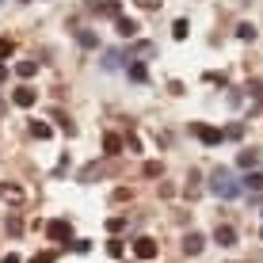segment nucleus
Masks as SVG:
<instances>
[{"label": "nucleus", "instance_id": "nucleus-20", "mask_svg": "<svg viewBox=\"0 0 263 263\" xmlns=\"http://www.w3.org/2000/svg\"><path fill=\"white\" fill-rule=\"evenodd\" d=\"M0 195H4V198H12V202H20V198H23L20 187H0Z\"/></svg>", "mask_w": 263, "mask_h": 263}, {"label": "nucleus", "instance_id": "nucleus-15", "mask_svg": "<svg viewBox=\"0 0 263 263\" xmlns=\"http://www.w3.org/2000/svg\"><path fill=\"white\" fill-rule=\"evenodd\" d=\"M31 134H34L39 141H50V134H53V130H50L46 122H31Z\"/></svg>", "mask_w": 263, "mask_h": 263}, {"label": "nucleus", "instance_id": "nucleus-18", "mask_svg": "<svg viewBox=\"0 0 263 263\" xmlns=\"http://www.w3.org/2000/svg\"><path fill=\"white\" fill-rule=\"evenodd\" d=\"M12 53H15V42H12V39H0V61L12 58Z\"/></svg>", "mask_w": 263, "mask_h": 263}, {"label": "nucleus", "instance_id": "nucleus-10", "mask_svg": "<svg viewBox=\"0 0 263 263\" xmlns=\"http://www.w3.org/2000/svg\"><path fill=\"white\" fill-rule=\"evenodd\" d=\"M34 72H39V61H20L15 65V77H23V80H31Z\"/></svg>", "mask_w": 263, "mask_h": 263}, {"label": "nucleus", "instance_id": "nucleus-6", "mask_svg": "<svg viewBox=\"0 0 263 263\" xmlns=\"http://www.w3.org/2000/svg\"><path fill=\"white\" fill-rule=\"evenodd\" d=\"M115 31H119L122 39H138L141 27H138V20H126V15H119V20H115Z\"/></svg>", "mask_w": 263, "mask_h": 263}, {"label": "nucleus", "instance_id": "nucleus-16", "mask_svg": "<svg viewBox=\"0 0 263 263\" xmlns=\"http://www.w3.org/2000/svg\"><path fill=\"white\" fill-rule=\"evenodd\" d=\"M256 164H259V153H256V149L240 153V168H256Z\"/></svg>", "mask_w": 263, "mask_h": 263}, {"label": "nucleus", "instance_id": "nucleus-21", "mask_svg": "<svg viewBox=\"0 0 263 263\" xmlns=\"http://www.w3.org/2000/svg\"><path fill=\"white\" fill-rule=\"evenodd\" d=\"M119 61H122V53L111 50V53H107V61H103V69H119Z\"/></svg>", "mask_w": 263, "mask_h": 263}, {"label": "nucleus", "instance_id": "nucleus-14", "mask_svg": "<svg viewBox=\"0 0 263 263\" xmlns=\"http://www.w3.org/2000/svg\"><path fill=\"white\" fill-rule=\"evenodd\" d=\"M77 42H80L84 50H96V46H99V39H96L92 31H80V34H77Z\"/></svg>", "mask_w": 263, "mask_h": 263}, {"label": "nucleus", "instance_id": "nucleus-12", "mask_svg": "<svg viewBox=\"0 0 263 263\" xmlns=\"http://www.w3.org/2000/svg\"><path fill=\"white\" fill-rule=\"evenodd\" d=\"M244 191H263V172H252V176L244 179Z\"/></svg>", "mask_w": 263, "mask_h": 263}, {"label": "nucleus", "instance_id": "nucleus-8", "mask_svg": "<svg viewBox=\"0 0 263 263\" xmlns=\"http://www.w3.org/2000/svg\"><path fill=\"white\" fill-rule=\"evenodd\" d=\"M214 240L221 244V248H233V244H237V229H233V225H217Z\"/></svg>", "mask_w": 263, "mask_h": 263}, {"label": "nucleus", "instance_id": "nucleus-27", "mask_svg": "<svg viewBox=\"0 0 263 263\" xmlns=\"http://www.w3.org/2000/svg\"><path fill=\"white\" fill-rule=\"evenodd\" d=\"M53 259H58V256H53V252H39V256H34L31 263H53Z\"/></svg>", "mask_w": 263, "mask_h": 263}, {"label": "nucleus", "instance_id": "nucleus-11", "mask_svg": "<svg viewBox=\"0 0 263 263\" xmlns=\"http://www.w3.org/2000/svg\"><path fill=\"white\" fill-rule=\"evenodd\" d=\"M96 12H103V15H111V20H119L122 8H119V0H107V4H96Z\"/></svg>", "mask_w": 263, "mask_h": 263}, {"label": "nucleus", "instance_id": "nucleus-22", "mask_svg": "<svg viewBox=\"0 0 263 263\" xmlns=\"http://www.w3.org/2000/svg\"><path fill=\"white\" fill-rule=\"evenodd\" d=\"M107 229H111V233H122V229H126V217H111V221H107Z\"/></svg>", "mask_w": 263, "mask_h": 263}, {"label": "nucleus", "instance_id": "nucleus-9", "mask_svg": "<svg viewBox=\"0 0 263 263\" xmlns=\"http://www.w3.org/2000/svg\"><path fill=\"white\" fill-rule=\"evenodd\" d=\"M103 149H107V157L122 153V138H119V134H103Z\"/></svg>", "mask_w": 263, "mask_h": 263}, {"label": "nucleus", "instance_id": "nucleus-3", "mask_svg": "<svg viewBox=\"0 0 263 263\" xmlns=\"http://www.w3.org/2000/svg\"><path fill=\"white\" fill-rule=\"evenodd\" d=\"M191 130H195V138L202 145H221V138H225L217 126H206V122H191Z\"/></svg>", "mask_w": 263, "mask_h": 263}, {"label": "nucleus", "instance_id": "nucleus-30", "mask_svg": "<svg viewBox=\"0 0 263 263\" xmlns=\"http://www.w3.org/2000/svg\"><path fill=\"white\" fill-rule=\"evenodd\" d=\"M0 263H20V256H12V252H8V256H4V259H0Z\"/></svg>", "mask_w": 263, "mask_h": 263}, {"label": "nucleus", "instance_id": "nucleus-31", "mask_svg": "<svg viewBox=\"0 0 263 263\" xmlns=\"http://www.w3.org/2000/svg\"><path fill=\"white\" fill-rule=\"evenodd\" d=\"M259 237H263V233H259Z\"/></svg>", "mask_w": 263, "mask_h": 263}, {"label": "nucleus", "instance_id": "nucleus-13", "mask_svg": "<svg viewBox=\"0 0 263 263\" xmlns=\"http://www.w3.org/2000/svg\"><path fill=\"white\" fill-rule=\"evenodd\" d=\"M237 39L240 42H252V39H256V23H240L237 27Z\"/></svg>", "mask_w": 263, "mask_h": 263}, {"label": "nucleus", "instance_id": "nucleus-17", "mask_svg": "<svg viewBox=\"0 0 263 263\" xmlns=\"http://www.w3.org/2000/svg\"><path fill=\"white\" fill-rule=\"evenodd\" d=\"M130 77L138 80V84H145V77H149V72H145V65H141V61H134V65H130Z\"/></svg>", "mask_w": 263, "mask_h": 263}, {"label": "nucleus", "instance_id": "nucleus-29", "mask_svg": "<svg viewBox=\"0 0 263 263\" xmlns=\"http://www.w3.org/2000/svg\"><path fill=\"white\" fill-rule=\"evenodd\" d=\"M138 4H141V8H157L160 0H138Z\"/></svg>", "mask_w": 263, "mask_h": 263}, {"label": "nucleus", "instance_id": "nucleus-24", "mask_svg": "<svg viewBox=\"0 0 263 263\" xmlns=\"http://www.w3.org/2000/svg\"><path fill=\"white\" fill-rule=\"evenodd\" d=\"M72 252H77V256H84V252H92V240H77V244H72Z\"/></svg>", "mask_w": 263, "mask_h": 263}, {"label": "nucleus", "instance_id": "nucleus-2", "mask_svg": "<svg viewBox=\"0 0 263 263\" xmlns=\"http://www.w3.org/2000/svg\"><path fill=\"white\" fill-rule=\"evenodd\" d=\"M157 252H160V244L153 240V237H138V240H134V256L145 259V263H153V259H157Z\"/></svg>", "mask_w": 263, "mask_h": 263}, {"label": "nucleus", "instance_id": "nucleus-4", "mask_svg": "<svg viewBox=\"0 0 263 263\" xmlns=\"http://www.w3.org/2000/svg\"><path fill=\"white\" fill-rule=\"evenodd\" d=\"M12 103H15V107H23V111H27V107H34V103H39V92H34L31 84H20V88L12 92Z\"/></svg>", "mask_w": 263, "mask_h": 263}, {"label": "nucleus", "instance_id": "nucleus-25", "mask_svg": "<svg viewBox=\"0 0 263 263\" xmlns=\"http://www.w3.org/2000/svg\"><path fill=\"white\" fill-rule=\"evenodd\" d=\"M221 134H225V138H240V134H244V126H240V122H233L229 130H221Z\"/></svg>", "mask_w": 263, "mask_h": 263}, {"label": "nucleus", "instance_id": "nucleus-19", "mask_svg": "<svg viewBox=\"0 0 263 263\" xmlns=\"http://www.w3.org/2000/svg\"><path fill=\"white\" fill-rule=\"evenodd\" d=\"M8 233H12V237H20V233H23V221H20V217H8Z\"/></svg>", "mask_w": 263, "mask_h": 263}, {"label": "nucleus", "instance_id": "nucleus-1", "mask_svg": "<svg viewBox=\"0 0 263 263\" xmlns=\"http://www.w3.org/2000/svg\"><path fill=\"white\" fill-rule=\"evenodd\" d=\"M210 191H214L217 198H237V195H240V183L233 179V172L217 168L214 176H210Z\"/></svg>", "mask_w": 263, "mask_h": 263}, {"label": "nucleus", "instance_id": "nucleus-26", "mask_svg": "<svg viewBox=\"0 0 263 263\" xmlns=\"http://www.w3.org/2000/svg\"><path fill=\"white\" fill-rule=\"evenodd\" d=\"M107 252H111V256H115V259H119V256H122V252H126V248H122V240H111V244H107Z\"/></svg>", "mask_w": 263, "mask_h": 263}, {"label": "nucleus", "instance_id": "nucleus-28", "mask_svg": "<svg viewBox=\"0 0 263 263\" xmlns=\"http://www.w3.org/2000/svg\"><path fill=\"white\" fill-rule=\"evenodd\" d=\"M4 80H8V65L0 61V84H4Z\"/></svg>", "mask_w": 263, "mask_h": 263}, {"label": "nucleus", "instance_id": "nucleus-7", "mask_svg": "<svg viewBox=\"0 0 263 263\" xmlns=\"http://www.w3.org/2000/svg\"><path fill=\"white\" fill-rule=\"evenodd\" d=\"M202 248H206V237H202V233H187V237H183V252H187V256H198Z\"/></svg>", "mask_w": 263, "mask_h": 263}, {"label": "nucleus", "instance_id": "nucleus-5", "mask_svg": "<svg viewBox=\"0 0 263 263\" xmlns=\"http://www.w3.org/2000/svg\"><path fill=\"white\" fill-rule=\"evenodd\" d=\"M46 237H50V240H58V244H61V240H69V237H72V221H65V217L50 221V225H46Z\"/></svg>", "mask_w": 263, "mask_h": 263}, {"label": "nucleus", "instance_id": "nucleus-23", "mask_svg": "<svg viewBox=\"0 0 263 263\" xmlns=\"http://www.w3.org/2000/svg\"><path fill=\"white\" fill-rule=\"evenodd\" d=\"M172 34H176V39H187V20H176V27H172Z\"/></svg>", "mask_w": 263, "mask_h": 263}]
</instances>
